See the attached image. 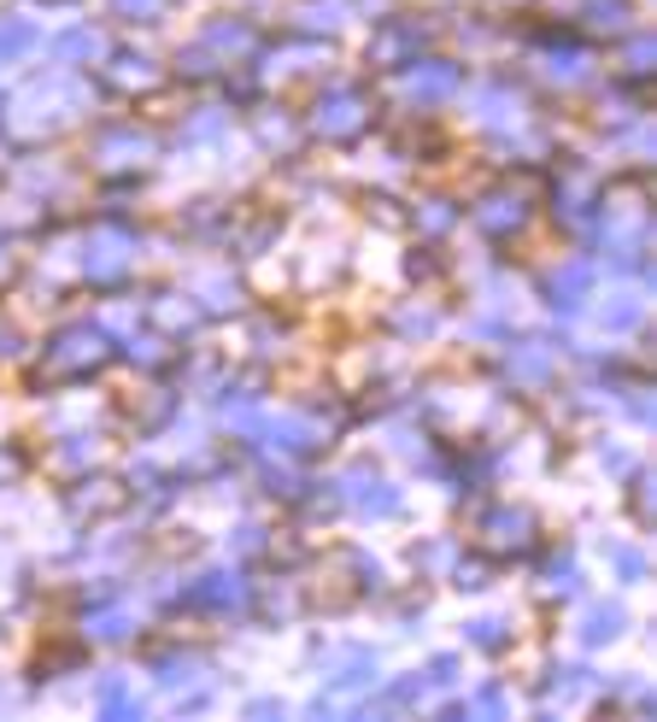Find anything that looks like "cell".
Returning <instances> with one entry per match:
<instances>
[{
    "mask_svg": "<svg viewBox=\"0 0 657 722\" xmlns=\"http://www.w3.org/2000/svg\"><path fill=\"white\" fill-rule=\"evenodd\" d=\"M317 124H324L329 136H346V129L358 124V100H353V94H334L329 106H324V118H317Z\"/></svg>",
    "mask_w": 657,
    "mask_h": 722,
    "instance_id": "cell-2",
    "label": "cell"
},
{
    "mask_svg": "<svg viewBox=\"0 0 657 722\" xmlns=\"http://www.w3.org/2000/svg\"><path fill=\"white\" fill-rule=\"evenodd\" d=\"M118 7H136V12H153L159 0H118Z\"/></svg>",
    "mask_w": 657,
    "mask_h": 722,
    "instance_id": "cell-7",
    "label": "cell"
},
{
    "mask_svg": "<svg viewBox=\"0 0 657 722\" xmlns=\"http://www.w3.org/2000/svg\"><path fill=\"white\" fill-rule=\"evenodd\" d=\"M30 41H36L30 24H0V53H24Z\"/></svg>",
    "mask_w": 657,
    "mask_h": 722,
    "instance_id": "cell-5",
    "label": "cell"
},
{
    "mask_svg": "<svg viewBox=\"0 0 657 722\" xmlns=\"http://www.w3.org/2000/svg\"><path fill=\"white\" fill-rule=\"evenodd\" d=\"M598 324H610V329L640 324V300H634V294H610L605 306H598Z\"/></svg>",
    "mask_w": 657,
    "mask_h": 722,
    "instance_id": "cell-3",
    "label": "cell"
},
{
    "mask_svg": "<svg viewBox=\"0 0 657 722\" xmlns=\"http://www.w3.org/2000/svg\"><path fill=\"white\" fill-rule=\"evenodd\" d=\"M353 499L364 505V511H393V505H400L388 482H353Z\"/></svg>",
    "mask_w": 657,
    "mask_h": 722,
    "instance_id": "cell-4",
    "label": "cell"
},
{
    "mask_svg": "<svg viewBox=\"0 0 657 722\" xmlns=\"http://www.w3.org/2000/svg\"><path fill=\"white\" fill-rule=\"evenodd\" d=\"M452 71L446 65H429V71H412V83H405V89H412V100H434V94H452Z\"/></svg>",
    "mask_w": 657,
    "mask_h": 722,
    "instance_id": "cell-1",
    "label": "cell"
},
{
    "mask_svg": "<svg viewBox=\"0 0 657 722\" xmlns=\"http://www.w3.org/2000/svg\"><path fill=\"white\" fill-rule=\"evenodd\" d=\"M617 623H622L617 611H593V617H587V641H605V634H617Z\"/></svg>",
    "mask_w": 657,
    "mask_h": 722,
    "instance_id": "cell-6",
    "label": "cell"
}]
</instances>
